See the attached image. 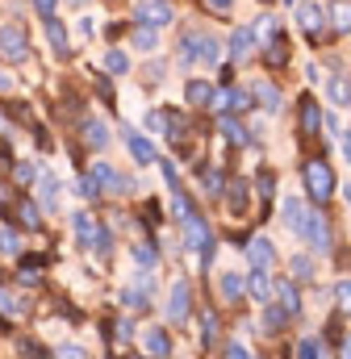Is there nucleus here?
<instances>
[{
    "instance_id": "9d476101",
    "label": "nucleus",
    "mask_w": 351,
    "mask_h": 359,
    "mask_svg": "<svg viewBox=\"0 0 351 359\" xmlns=\"http://www.w3.org/2000/svg\"><path fill=\"white\" fill-rule=\"evenodd\" d=\"M126 147H130V155H134V163H138V168L155 163V147H151V138H143L138 130H126Z\"/></svg>"
},
{
    "instance_id": "de8ad7c7",
    "label": "nucleus",
    "mask_w": 351,
    "mask_h": 359,
    "mask_svg": "<svg viewBox=\"0 0 351 359\" xmlns=\"http://www.w3.org/2000/svg\"><path fill=\"white\" fill-rule=\"evenodd\" d=\"M205 4H209V8H213V13H226V8H230V4H234V0H205Z\"/></svg>"
},
{
    "instance_id": "412c9836",
    "label": "nucleus",
    "mask_w": 351,
    "mask_h": 359,
    "mask_svg": "<svg viewBox=\"0 0 351 359\" xmlns=\"http://www.w3.org/2000/svg\"><path fill=\"white\" fill-rule=\"evenodd\" d=\"M331 25L339 34H351V0H335L331 4Z\"/></svg>"
},
{
    "instance_id": "423d86ee",
    "label": "nucleus",
    "mask_w": 351,
    "mask_h": 359,
    "mask_svg": "<svg viewBox=\"0 0 351 359\" xmlns=\"http://www.w3.org/2000/svg\"><path fill=\"white\" fill-rule=\"evenodd\" d=\"M72 230H76V247H84V251H92L105 226H96V217H92V213H84V209H80V213H72Z\"/></svg>"
},
{
    "instance_id": "dca6fc26",
    "label": "nucleus",
    "mask_w": 351,
    "mask_h": 359,
    "mask_svg": "<svg viewBox=\"0 0 351 359\" xmlns=\"http://www.w3.org/2000/svg\"><path fill=\"white\" fill-rule=\"evenodd\" d=\"M318 130H322V109L310 96H301V134H318Z\"/></svg>"
},
{
    "instance_id": "473e14b6",
    "label": "nucleus",
    "mask_w": 351,
    "mask_h": 359,
    "mask_svg": "<svg viewBox=\"0 0 351 359\" xmlns=\"http://www.w3.org/2000/svg\"><path fill=\"white\" fill-rule=\"evenodd\" d=\"M222 130H226V138H230V142H239V147H247V142H251V134H247L239 121H230V117L222 121Z\"/></svg>"
},
{
    "instance_id": "f257e3e1",
    "label": "nucleus",
    "mask_w": 351,
    "mask_h": 359,
    "mask_svg": "<svg viewBox=\"0 0 351 359\" xmlns=\"http://www.w3.org/2000/svg\"><path fill=\"white\" fill-rule=\"evenodd\" d=\"M301 176H305V192H310L318 205H326V201H331V192H335V176H331L326 159H310V163L301 168Z\"/></svg>"
},
{
    "instance_id": "c9c22d12",
    "label": "nucleus",
    "mask_w": 351,
    "mask_h": 359,
    "mask_svg": "<svg viewBox=\"0 0 351 359\" xmlns=\"http://www.w3.org/2000/svg\"><path fill=\"white\" fill-rule=\"evenodd\" d=\"M0 309H4L8 318H25V305H21L13 292H0Z\"/></svg>"
},
{
    "instance_id": "aec40b11",
    "label": "nucleus",
    "mask_w": 351,
    "mask_h": 359,
    "mask_svg": "<svg viewBox=\"0 0 351 359\" xmlns=\"http://www.w3.org/2000/svg\"><path fill=\"white\" fill-rule=\"evenodd\" d=\"M46 38H51V46H55V55H67V29H63L59 17H46Z\"/></svg>"
},
{
    "instance_id": "a878e982",
    "label": "nucleus",
    "mask_w": 351,
    "mask_h": 359,
    "mask_svg": "<svg viewBox=\"0 0 351 359\" xmlns=\"http://www.w3.org/2000/svg\"><path fill=\"white\" fill-rule=\"evenodd\" d=\"M284 322H289V313H284V309H276V305H267V309H263V330H267V334H280V330H284Z\"/></svg>"
},
{
    "instance_id": "09e8293b",
    "label": "nucleus",
    "mask_w": 351,
    "mask_h": 359,
    "mask_svg": "<svg viewBox=\"0 0 351 359\" xmlns=\"http://www.w3.org/2000/svg\"><path fill=\"white\" fill-rule=\"evenodd\" d=\"M343 159H347V163H351V130H347V134H343Z\"/></svg>"
},
{
    "instance_id": "603ef678",
    "label": "nucleus",
    "mask_w": 351,
    "mask_h": 359,
    "mask_svg": "<svg viewBox=\"0 0 351 359\" xmlns=\"http://www.w3.org/2000/svg\"><path fill=\"white\" fill-rule=\"evenodd\" d=\"M0 126H4V117H0Z\"/></svg>"
},
{
    "instance_id": "c756f323",
    "label": "nucleus",
    "mask_w": 351,
    "mask_h": 359,
    "mask_svg": "<svg viewBox=\"0 0 351 359\" xmlns=\"http://www.w3.org/2000/svg\"><path fill=\"white\" fill-rule=\"evenodd\" d=\"M105 72H109V76H126V72H130V59H126L121 50H109V55H105Z\"/></svg>"
},
{
    "instance_id": "39448f33",
    "label": "nucleus",
    "mask_w": 351,
    "mask_h": 359,
    "mask_svg": "<svg viewBox=\"0 0 351 359\" xmlns=\"http://www.w3.org/2000/svg\"><path fill=\"white\" fill-rule=\"evenodd\" d=\"M138 25H172V0H147L134 8Z\"/></svg>"
},
{
    "instance_id": "79ce46f5",
    "label": "nucleus",
    "mask_w": 351,
    "mask_h": 359,
    "mask_svg": "<svg viewBox=\"0 0 351 359\" xmlns=\"http://www.w3.org/2000/svg\"><path fill=\"white\" fill-rule=\"evenodd\" d=\"M297 359H318V343H314V339L297 343Z\"/></svg>"
},
{
    "instance_id": "9b49d317",
    "label": "nucleus",
    "mask_w": 351,
    "mask_h": 359,
    "mask_svg": "<svg viewBox=\"0 0 351 359\" xmlns=\"http://www.w3.org/2000/svg\"><path fill=\"white\" fill-rule=\"evenodd\" d=\"M188 305H192L188 284H176L172 297H168V318H172V322H184V318H188Z\"/></svg>"
},
{
    "instance_id": "2f4dec72",
    "label": "nucleus",
    "mask_w": 351,
    "mask_h": 359,
    "mask_svg": "<svg viewBox=\"0 0 351 359\" xmlns=\"http://www.w3.org/2000/svg\"><path fill=\"white\" fill-rule=\"evenodd\" d=\"M201 188H205L209 196H218V192H222V172H218V168H201Z\"/></svg>"
},
{
    "instance_id": "e433bc0d",
    "label": "nucleus",
    "mask_w": 351,
    "mask_h": 359,
    "mask_svg": "<svg viewBox=\"0 0 351 359\" xmlns=\"http://www.w3.org/2000/svg\"><path fill=\"white\" fill-rule=\"evenodd\" d=\"M134 264L155 268V251H151V243H134Z\"/></svg>"
},
{
    "instance_id": "6ab92c4d",
    "label": "nucleus",
    "mask_w": 351,
    "mask_h": 359,
    "mask_svg": "<svg viewBox=\"0 0 351 359\" xmlns=\"http://www.w3.org/2000/svg\"><path fill=\"white\" fill-rule=\"evenodd\" d=\"M243 292H247V280H243L239 271H226V276H222V297L234 305V301H243Z\"/></svg>"
},
{
    "instance_id": "7ed1b4c3",
    "label": "nucleus",
    "mask_w": 351,
    "mask_h": 359,
    "mask_svg": "<svg viewBox=\"0 0 351 359\" xmlns=\"http://www.w3.org/2000/svg\"><path fill=\"white\" fill-rule=\"evenodd\" d=\"M218 38H209V34H188L184 42H180V63H197V59H205V63H218Z\"/></svg>"
},
{
    "instance_id": "4be33fe9",
    "label": "nucleus",
    "mask_w": 351,
    "mask_h": 359,
    "mask_svg": "<svg viewBox=\"0 0 351 359\" xmlns=\"http://www.w3.org/2000/svg\"><path fill=\"white\" fill-rule=\"evenodd\" d=\"M38 196H42V209H55V196H59V180L51 176V172H42V176H38Z\"/></svg>"
},
{
    "instance_id": "20e7f679",
    "label": "nucleus",
    "mask_w": 351,
    "mask_h": 359,
    "mask_svg": "<svg viewBox=\"0 0 351 359\" xmlns=\"http://www.w3.org/2000/svg\"><path fill=\"white\" fill-rule=\"evenodd\" d=\"M0 55H4L8 63H25V59H29V42H25V29H21L17 21L0 25Z\"/></svg>"
},
{
    "instance_id": "2eb2a0df",
    "label": "nucleus",
    "mask_w": 351,
    "mask_h": 359,
    "mask_svg": "<svg viewBox=\"0 0 351 359\" xmlns=\"http://www.w3.org/2000/svg\"><path fill=\"white\" fill-rule=\"evenodd\" d=\"M251 46H256V29H234L230 34V59L234 63H243L251 55Z\"/></svg>"
},
{
    "instance_id": "b1692460",
    "label": "nucleus",
    "mask_w": 351,
    "mask_h": 359,
    "mask_svg": "<svg viewBox=\"0 0 351 359\" xmlns=\"http://www.w3.org/2000/svg\"><path fill=\"white\" fill-rule=\"evenodd\" d=\"M188 104H213V84L209 80H188Z\"/></svg>"
},
{
    "instance_id": "5701e85b",
    "label": "nucleus",
    "mask_w": 351,
    "mask_h": 359,
    "mask_svg": "<svg viewBox=\"0 0 351 359\" xmlns=\"http://www.w3.org/2000/svg\"><path fill=\"white\" fill-rule=\"evenodd\" d=\"M305 213H310V209H305V205H301L297 196H289V201H284V226L301 230V226H305Z\"/></svg>"
},
{
    "instance_id": "f3484780",
    "label": "nucleus",
    "mask_w": 351,
    "mask_h": 359,
    "mask_svg": "<svg viewBox=\"0 0 351 359\" xmlns=\"http://www.w3.org/2000/svg\"><path fill=\"white\" fill-rule=\"evenodd\" d=\"M226 201H230V213H234V217H243V213H247V180H230Z\"/></svg>"
},
{
    "instance_id": "72a5a7b5",
    "label": "nucleus",
    "mask_w": 351,
    "mask_h": 359,
    "mask_svg": "<svg viewBox=\"0 0 351 359\" xmlns=\"http://www.w3.org/2000/svg\"><path fill=\"white\" fill-rule=\"evenodd\" d=\"M335 301H339L343 313H351V276H343V280L335 284Z\"/></svg>"
},
{
    "instance_id": "c85d7f7f",
    "label": "nucleus",
    "mask_w": 351,
    "mask_h": 359,
    "mask_svg": "<svg viewBox=\"0 0 351 359\" xmlns=\"http://www.w3.org/2000/svg\"><path fill=\"white\" fill-rule=\"evenodd\" d=\"M263 63H267V67H284V63H289V50H284V42H280V38L263 50Z\"/></svg>"
},
{
    "instance_id": "58836bf2",
    "label": "nucleus",
    "mask_w": 351,
    "mask_h": 359,
    "mask_svg": "<svg viewBox=\"0 0 351 359\" xmlns=\"http://www.w3.org/2000/svg\"><path fill=\"white\" fill-rule=\"evenodd\" d=\"M17 213H21V226H29V230L38 226V205H29V201H21V209H17Z\"/></svg>"
},
{
    "instance_id": "37998d69",
    "label": "nucleus",
    "mask_w": 351,
    "mask_h": 359,
    "mask_svg": "<svg viewBox=\"0 0 351 359\" xmlns=\"http://www.w3.org/2000/svg\"><path fill=\"white\" fill-rule=\"evenodd\" d=\"M55 355H59V359H88L84 351H80V347H76V343H63V347H59V351H55Z\"/></svg>"
},
{
    "instance_id": "393cba45",
    "label": "nucleus",
    "mask_w": 351,
    "mask_h": 359,
    "mask_svg": "<svg viewBox=\"0 0 351 359\" xmlns=\"http://www.w3.org/2000/svg\"><path fill=\"white\" fill-rule=\"evenodd\" d=\"M276 34H280V21H276L272 13H263L260 21H256V38H260V42H267V46H272V42H276Z\"/></svg>"
},
{
    "instance_id": "1a4fd4ad",
    "label": "nucleus",
    "mask_w": 351,
    "mask_h": 359,
    "mask_svg": "<svg viewBox=\"0 0 351 359\" xmlns=\"http://www.w3.org/2000/svg\"><path fill=\"white\" fill-rule=\"evenodd\" d=\"M80 134H84L88 151H105V147H109V126L96 121V117H84V121H80Z\"/></svg>"
},
{
    "instance_id": "3c124183",
    "label": "nucleus",
    "mask_w": 351,
    "mask_h": 359,
    "mask_svg": "<svg viewBox=\"0 0 351 359\" xmlns=\"http://www.w3.org/2000/svg\"><path fill=\"white\" fill-rule=\"evenodd\" d=\"M8 88H13V80H8V76L0 72V92H8Z\"/></svg>"
},
{
    "instance_id": "6e6552de",
    "label": "nucleus",
    "mask_w": 351,
    "mask_h": 359,
    "mask_svg": "<svg viewBox=\"0 0 351 359\" xmlns=\"http://www.w3.org/2000/svg\"><path fill=\"white\" fill-rule=\"evenodd\" d=\"M276 284H280V280H272V276H267V271H260V268H251V276H247V292H251L256 301H263V305H272Z\"/></svg>"
},
{
    "instance_id": "49530a36",
    "label": "nucleus",
    "mask_w": 351,
    "mask_h": 359,
    "mask_svg": "<svg viewBox=\"0 0 351 359\" xmlns=\"http://www.w3.org/2000/svg\"><path fill=\"white\" fill-rule=\"evenodd\" d=\"M34 8L42 13V21H46V17H55V0H34Z\"/></svg>"
},
{
    "instance_id": "f8f14e48",
    "label": "nucleus",
    "mask_w": 351,
    "mask_h": 359,
    "mask_svg": "<svg viewBox=\"0 0 351 359\" xmlns=\"http://www.w3.org/2000/svg\"><path fill=\"white\" fill-rule=\"evenodd\" d=\"M297 25H301V34H310V38H314V34L322 29V8H318V4H310V0H305V4H297Z\"/></svg>"
},
{
    "instance_id": "a211bd4d",
    "label": "nucleus",
    "mask_w": 351,
    "mask_h": 359,
    "mask_svg": "<svg viewBox=\"0 0 351 359\" xmlns=\"http://www.w3.org/2000/svg\"><path fill=\"white\" fill-rule=\"evenodd\" d=\"M256 100H260V104L267 109V113H276V109L284 104L280 88H276V84H267V80H260V84H256Z\"/></svg>"
},
{
    "instance_id": "4468645a",
    "label": "nucleus",
    "mask_w": 351,
    "mask_h": 359,
    "mask_svg": "<svg viewBox=\"0 0 351 359\" xmlns=\"http://www.w3.org/2000/svg\"><path fill=\"white\" fill-rule=\"evenodd\" d=\"M276 297H280V309H284L289 318H297V313H301V297H297V280H280V284H276Z\"/></svg>"
},
{
    "instance_id": "7c9ffc66",
    "label": "nucleus",
    "mask_w": 351,
    "mask_h": 359,
    "mask_svg": "<svg viewBox=\"0 0 351 359\" xmlns=\"http://www.w3.org/2000/svg\"><path fill=\"white\" fill-rule=\"evenodd\" d=\"M289 271H293V280L301 284V280H310V276H314V259H305V255H293V259H289Z\"/></svg>"
},
{
    "instance_id": "4c0bfd02",
    "label": "nucleus",
    "mask_w": 351,
    "mask_h": 359,
    "mask_svg": "<svg viewBox=\"0 0 351 359\" xmlns=\"http://www.w3.org/2000/svg\"><path fill=\"white\" fill-rule=\"evenodd\" d=\"M34 176H38V172H34V163H17V168H13V180H17L21 188H25V184H34Z\"/></svg>"
},
{
    "instance_id": "8fccbe9b",
    "label": "nucleus",
    "mask_w": 351,
    "mask_h": 359,
    "mask_svg": "<svg viewBox=\"0 0 351 359\" xmlns=\"http://www.w3.org/2000/svg\"><path fill=\"white\" fill-rule=\"evenodd\" d=\"M339 359H351V334L343 339V347H339Z\"/></svg>"
},
{
    "instance_id": "c03bdc74",
    "label": "nucleus",
    "mask_w": 351,
    "mask_h": 359,
    "mask_svg": "<svg viewBox=\"0 0 351 359\" xmlns=\"http://www.w3.org/2000/svg\"><path fill=\"white\" fill-rule=\"evenodd\" d=\"M276 192V176L272 172H260V196H272Z\"/></svg>"
},
{
    "instance_id": "bb28decb",
    "label": "nucleus",
    "mask_w": 351,
    "mask_h": 359,
    "mask_svg": "<svg viewBox=\"0 0 351 359\" xmlns=\"http://www.w3.org/2000/svg\"><path fill=\"white\" fill-rule=\"evenodd\" d=\"M147 355H168V330H159V326H155V330H147Z\"/></svg>"
},
{
    "instance_id": "a19ab883",
    "label": "nucleus",
    "mask_w": 351,
    "mask_h": 359,
    "mask_svg": "<svg viewBox=\"0 0 351 359\" xmlns=\"http://www.w3.org/2000/svg\"><path fill=\"white\" fill-rule=\"evenodd\" d=\"M0 251L4 255H17V234L13 230H0Z\"/></svg>"
},
{
    "instance_id": "a18cd8bd",
    "label": "nucleus",
    "mask_w": 351,
    "mask_h": 359,
    "mask_svg": "<svg viewBox=\"0 0 351 359\" xmlns=\"http://www.w3.org/2000/svg\"><path fill=\"white\" fill-rule=\"evenodd\" d=\"M226 359H251V351H247L243 343H230V347H226Z\"/></svg>"
},
{
    "instance_id": "0eeeda50",
    "label": "nucleus",
    "mask_w": 351,
    "mask_h": 359,
    "mask_svg": "<svg viewBox=\"0 0 351 359\" xmlns=\"http://www.w3.org/2000/svg\"><path fill=\"white\" fill-rule=\"evenodd\" d=\"M247 264L267 271L276 264V243H272V238H251V243H247Z\"/></svg>"
},
{
    "instance_id": "ddd939ff",
    "label": "nucleus",
    "mask_w": 351,
    "mask_h": 359,
    "mask_svg": "<svg viewBox=\"0 0 351 359\" xmlns=\"http://www.w3.org/2000/svg\"><path fill=\"white\" fill-rule=\"evenodd\" d=\"M184 243H188L192 251H205V243H209V226H205V222H201L197 213H192V217L184 222Z\"/></svg>"
},
{
    "instance_id": "f03ea898",
    "label": "nucleus",
    "mask_w": 351,
    "mask_h": 359,
    "mask_svg": "<svg viewBox=\"0 0 351 359\" xmlns=\"http://www.w3.org/2000/svg\"><path fill=\"white\" fill-rule=\"evenodd\" d=\"M297 234H301V243H305L314 255H326V251H331V226H326V217H322L318 209L305 213V226H301Z\"/></svg>"
},
{
    "instance_id": "cd10ccee",
    "label": "nucleus",
    "mask_w": 351,
    "mask_h": 359,
    "mask_svg": "<svg viewBox=\"0 0 351 359\" xmlns=\"http://www.w3.org/2000/svg\"><path fill=\"white\" fill-rule=\"evenodd\" d=\"M130 42H134L138 50H155V42H159V38H155V25H138V29L130 34Z\"/></svg>"
},
{
    "instance_id": "f704fd0d",
    "label": "nucleus",
    "mask_w": 351,
    "mask_h": 359,
    "mask_svg": "<svg viewBox=\"0 0 351 359\" xmlns=\"http://www.w3.org/2000/svg\"><path fill=\"white\" fill-rule=\"evenodd\" d=\"M326 92H331V100H335V104H351V88L343 84V80H339V76L326 84Z\"/></svg>"
},
{
    "instance_id": "ea45409f",
    "label": "nucleus",
    "mask_w": 351,
    "mask_h": 359,
    "mask_svg": "<svg viewBox=\"0 0 351 359\" xmlns=\"http://www.w3.org/2000/svg\"><path fill=\"white\" fill-rule=\"evenodd\" d=\"M230 109H239V113H243V109H251V96H247L243 88H230Z\"/></svg>"
}]
</instances>
